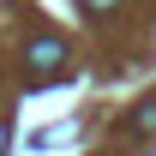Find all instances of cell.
Instances as JSON below:
<instances>
[{"label":"cell","mask_w":156,"mask_h":156,"mask_svg":"<svg viewBox=\"0 0 156 156\" xmlns=\"http://www.w3.org/2000/svg\"><path fill=\"white\" fill-rule=\"evenodd\" d=\"M24 66H30V78H36V84L60 78V72H66V42H60V36H30V48H24Z\"/></svg>","instance_id":"obj_1"},{"label":"cell","mask_w":156,"mask_h":156,"mask_svg":"<svg viewBox=\"0 0 156 156\" xmlns=\"http://www.w3.org/2000/svg\"><path fill=\"white\" fill-rule=\"evenodd\" d=\"M126 126H132L138 138H156V96H144V102H138V108H132V120H126Z\"/></svg>","instance_id":"obj_2"},{"label":"cell","mask_w":156,"mask_h":156,"mask_svg":"<svg viewBox=\"0 0 156 156\" xmlns=\"http://www.w3.org/2000/svg\"><path fill=\"white\" fill-rule=\"evenodd\" d=\"M78 6H84V12H114L120 0H78Z\"/></svg>","instance_id":"obj_3"},{"label":"cell","mask_w":156,"mask_h":156,"mask_svg":"<svg viewBox=\"0 0 156 156\" xmlns=\"http://www.w3.org/2000/svg\"><path fill=\"white\" fill-rule=\"evenodd\" d=\"M0 156H6V126H0Z\"/></svg>","instance_id":"obj_4"}]
</instances>
